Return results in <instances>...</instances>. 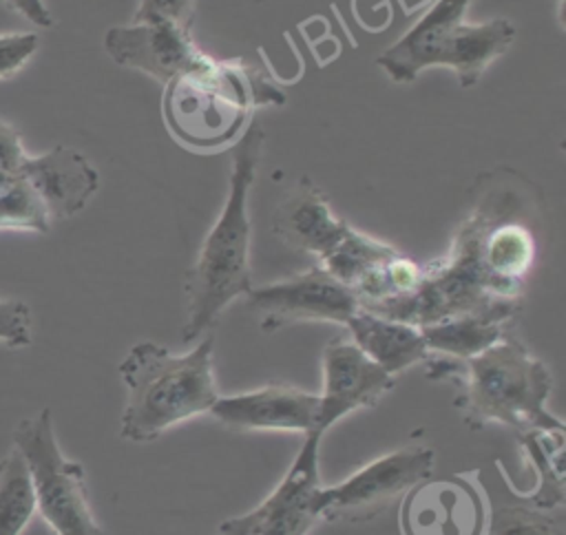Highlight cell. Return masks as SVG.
Listing matches in <instances>:
<instances>
[{
    "label": "cell",
    "instance_id": "9a60e30c",
    "mask_svg": "<svg viewBox=\"0 0 566 535\" xmlns=\"http://www.w3.org/2000/svg\"><path fill=\"white\" fill-rule=\"evenodd\" d=\"M347 221L334 214L325 192L310 179L301 177L274 210V234L298 252L318 256V261L340 241Z\"/></svg>",
    "mask_w": 566,
    "mask_h": 535
},
{
    "label": "cell",
    "instance_id": "603a6c76",
    "mask_svg": "<svg viewBox=\"0 0 566 535\" xmlns=\"http://www.w3.org/2000/svg\"><path fill=\"white\" fill-rule=\"evenodd\" d=\"M40 46L35 31L0 33V80H7L22 71Z\"/></svg>",
    "mask_w": 566,
    "mask_h": 535
},
{
    "label": "cell",
    "instance_id": "9c48e42d",
    "mask_svg": "<svg viewBox=\"0 0 566 535\" xmlns=\"http://www.w3.org/2000/svg\"><path fill=\"white\" fill-rule=\"evenodd\" d=\"M245 298L263 332L307 321L345 325L360 310L356 294L321 263L290 279L252 287Z\"/></svg>",
    "mask_w": 566,
    "mask_h": 535
},
{
    "label": "cell",
    "instance_id": "52a82bcc",
    "mask_svg": "<svg viewBox=\"0 0 566 535\" xmlns=\"http://www.w3.org/2000/svg\"><path fill=\"white\" fill-rule=\"evenodd\" d=\"M436 451L429 447H405L374 458L336 486L316 493V511L327 522H365L382 513L418 482L431 478Z\"/></svg>",
    "mask_w": 566,
    "mask_h": 535
},
{
    "label": "cell",
    "instance_id": "7a4b0ae2",
    "mask_svg": "<svg viewBox=\"0 0 566 535\" xmlns=\"http://www.w3.org/2000/svg\"><path fill=\"white\" fill-rule=\"evenodd\" d=\"M265 141L263 126L252 119L232 146V170L223 208L206 234L195 263L186 272V321L181 340L201 338L223 310L245 296L252 285L250 272V190L256 177Z\"/></svg>",
    "mask_w": 566,
    "mask_h": 535
},
{
    "label": "cell",
    "instance_id": "7c38bea8",
    "mask_svg": "<svg viewBox=\"0 0 566 535\" xmlns=\"http://www.w3.org/2000/svg\"><path fill=\"white\" fill-rule=\"evenodd\" d=\"M323 391L318 394L316 433L345 416L380 402L396 385V376L367 358L352 340L332 338L323 349Z\"/></svg>",
    "mask_w": 566,
    "mask_h": 535
},
{
    "label": "cell",
    "instance_id": "277c9868",
    "mask_svg": "<svg viewBox=\"0 0 566 535\" xmlns=\"http://www.w3.org/2000/svg\"><path fill=\"white\" fill-rule=\"evenodd\" d=\"M283 102V88L268 73L241 60L208 57L164 84L161 113L175 141L210 153L234 144L254 108Z\"/></svg>",
    "mask_w": 566,
    "mask_h": 535
},
{
    "label": "cell",
    "instance_id": "3957f363",
    "mask_svg": "<svg viewBox=\"0 0 566 535\" xmlns=\"http://www.w3.org/2000/svg\"><path fill=\"white\" fill-rule=\"evenodd\" d=\"M119 378L126 387L119 436L137 444L210 413L221 396L214 382L210 334L181 354L153 340L135 343L119 363Z\"/></svg>",
    "mask_w": 566,
    "mask_h": 535
},
{
    "label": "cell",
    "instance_id": "ba28073f",
    "mask_svg": "<svg viewBox=\"0 0 566 535\" xmlns=\"http://www.w3.org/2000/svg\"><path fill=\"white\" fill-rule=\"evenodd\" d=\"M321 440L318 433H305L287 473L270 495L252 511L223 520L217 535H307L321 520L316 511Z\"/></svg>",
    "mask_w": 566,
    "mask_h": 535
},
{
    "label": "cell",
    "instance_id": "d4e9b609",
    "mask_svg": "<svg viewBox=\"0 0 566 535\" xmlns=\"http://www.w3.org/2000/svg\"><path fill=\"white\" fill-rule=\"evenodd\" d=\"M27 157L29 153L24 150L18 128L0 117V170L20 172Z\"/></svg>",
    "mask_w": 566,
    "mask_h": 535
},
{
    "label": "cell",
    "instance_id": "6da1fadb",
    "mask_svg": "<svg viewBox=\"0 0 566 535\" xmlns=\"http://www.w3.org/2000/svg\"><path fill=\"white\" fill-rule=\"evenodd\" d=\"M424 363L431 380H444L455 387L453 407L471 429H482L489 422L506 424L515 433L566 429L546 409L553 391L548 365L528 352L513 327L471 358L429 352Z\"/></svg>",
    "mask_w": 566,
    "mask_h": 535
},
{
    "label": "cell",
    "instance_id": "5b68a950",
    "mask_svg": "<svg viewBox=\"0 0 566 535\" xmlns=\"http://www.w3.org/2000/svg\"><path fill=\"white\" fill-rule=\"evenodd\" d=\"M469 2L436 0L409 31L376 57V64L400 84L413 82L424 69L444 66L455 73L460 86L471 88L509 51L515 24L509 18L467 22Z\"/></svg>",
    "mask_w": 566,
    "mask_h": 535
},
{
    "label": "cell",
    "instance_id": "44dd1931",
    "mask_svg": "<svg viewBox=\"0 0 566 535\" xmlns=\"http://www.w3.org/2000/svg\"><path fill=\"white\" fill-rule=\"evenodd\" d=\"M486 528L489 535H564V526L557 520L526 504L495 508Z\"/></svg>",
    "mask_w": 566,
    "mask_h": 535
},
{
    "label": "cell",
    "instance_id": "e0dca14e",
    "mask_svg": "<svg viewBox=\"0 0 566 535\" xmlns=\"http://www.w3.org/2000/svg\"><path fill=\"white\" fill-rule=\"evenodd\" d=\"M513 321H504L491 314H460L422 325V336L433 354H444L453 358H471L486 347H491Z\"/></svg>",
    "mask_w": 566,
    "mask_h": 535
},
{
    "label": "cell",
    "instance_id": "ffe728a7",
    "mask_svg": "<svg viewBox=\"0 0 566 535\" xmlns=\"http://www.w3.org/2000/svg\"><path fill=\"white\" fill-rule=\"evenodd\" d=\"M35 495L22 455L11 449L0 458V535H22L31 524Z\"/></svg>",
    "mask_w": 566,
    "mask_h": 535
},
{
    "label": "cell",
    "instance_id": "2e32d148",
    "mask_svg": "<svg viewBox=\"0 0 566 535\" xmlns=\"http://www.w3.org/2000/svg\"><path fill=\"white\" fill-rule=\"evenodd\" d=\"M345 327L352 334V343L391 376L424 363L429 356L422 329L413 323L389 318L360 307L349 316Z\"/></svg>",
    "mask_w": 566,
    "mask_h": 535
},
{
    "label": "cell",
    "instance_id": "484cf974",
    "mask_svg": "<svg viewBox=\"0 0 566 535\" xmlns=\"http://www.w3.org/2000/svg\"><path fill=\"white\" fill-rule=\"evenodd\" d=\"M9 9L27 18L33 27L38 29H49L53 27V13L49 11L44 0H2Z\"/></svg>",
    "mask_w": 566,
    "mask_h": 535
},
{
    "label": "cell",
    "instance_id": "cb8c5ba5",
    "mask_svg": "<svg viewBox=\"0 0 566 535\" xmlns=\"http://www.w3.org/2000/svg\"><path fill=\"white\" fill-rule=\"evenodd\" d=\"M195 0H139L133 22H172L190 29Z\"/></svg>",
    "mask_w": 566,
    "mask_h": 535
},
{
    "label": "cell",
    "instance_id": "8992f818",
    "mask_svg": "<svg viewBox=\"0 0 566 535\" xmlns=\"http://www.w3.org/2000/svg\"><path fill=\"white\" fill-rule=\"evenodd\" d=\"M35 495V508L55 535H106L93 515L84 466L66 458L55 438L51 409L22 418L13 429Z\"/></svg>",
    "mask_w": 566,
    "mask_h": 535
},
{
    "label": "cell",
    "instance_id": "ac0fdd59",
    "mask_svg": "<svg viewBox=\"0 0 566 535\" xmlns=\"http://www.w3.org/2000/svg\"><path fill=\"white\" fill-rule=\"evenodd\" d=\"M522 453L537 473V486L526 495V506L551 511L564 502V429H531L517 433Z\"/></svg>",
    "mask_w": 566,
    "mask_h": 535
},
{
    "label": "cell",
    "instance_id": "d6986e66",
    "mask_svg": "<svg viewBox=\"0 0 566 535\" xmlns=\"http://www.w3.org/2000/svg\"><path fill=\"white\" fill-rule=\"evenodd\" d=\"M398 250L374 237H367L352 225L345 230L340 241L321 259V265L352 292L369 276L378 265L391 259Z\"/></svg>",
    "mask_w": 566,
    "mask_h": 535
},
{
    "label": "cell",
    "instance_id": "4316f807",
    "mask_svg": "<svg viewBox=\"0 0 566 535\" xmlns=\"http://www.w3.org/2000/svg\"><path fill=\"white\" fill-rule=\"evenodd\" d=\"M0 230H9V228H7V221H4V217H2V212H0Z\"/></svg>",
    "mask_w": 566,
    "mask_h": 535
},
{
    "label": "cell",
    "instance_id": "30bf717a",
    "mask_svg": "<svg viewBox=\"0 0 566 535\" xmlns=\"http://www.w3.org/2000/svg\"><path fill=\"white\" fill-rule=\"evenodd\" d=\"M473 473L422 480L402 495V535H486V497Z\"/></svg>",
    "mask_w": 566,
    "mask_h": 535
},
{
    "label": "cell",
    "instance_id": "7402d4cb",
    "mask_svg": "<svg viewBox=\"0 0 566 535\" xmlns=\"http://www.w3.org/2000/svg\"><path fill=\"white\" fill-rule=\"evenodd\" d=\"M0 343L9 349L31 345V310L20 298H0Z\"/></svg>",
    "mask_w": 566,
    "mask_h": 535
},
{
    "label": "cell",
    "instance_id": "4fadbf2b",
    "mask_svg": "<svg viewBox=\"0 0 566 535\" xmlns=\"http://www.w3.org/2000/svg\"><path fill=\"white\" fill-rule=\"evenodd\" d=\"M210 413L237 429L316 433L318 394L292 385H268L252 391L219 396ZM321 436V433H318Z\"/></svg>",
    "mask_w": 566,
    "mask_h": 535
},
{
    "label": "cell",
    "instance_id": "5bb4252c",
    "mask_svg": "<svg viewBox=\"0 0 566 535\" xmlns=\"http://www.w3.org/2000/svg\"><path fill=\"white\" fill-rule=\"evenodd\" d=\"M20 175L44 206L51 223L82 212L99 186L97 168L69 146H55L35 157L29 155Z\"/></svg>",
    "mask_w": 566,
    "mask_h": 535
},
{
    "label": "cell",
    "instance_id": "8fae6325",
    "mask_svg": "<svg viewBox=\"0 0 566 535\" xmlns=\"http://www.w3.org/2000/svg\"><path fill=\"white\" fill-rule=\"evenodd\" d=\"M106 55L133 71H142L159 84L201 66L206 55L192 40L190 29L172 22H130L104 33Z\"/></svg>",
    "mask_w": 566,
    "mask_h": 535
}]
</instances>
